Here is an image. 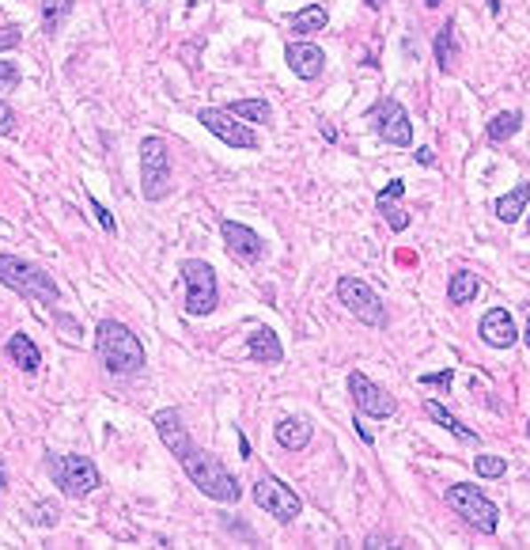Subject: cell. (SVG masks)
<instances>
[{
    "label": "cell",
    "instance_id": "cell-1",
    "mask_svg": "<svg viewBox=\"0 0 530 550\" xmlns=\"http://www.w3.org/2000/svg\"><path fill=\"white\" fill-rule=\"evenodd\" d=\"M95 354L110 376H133L145 369V346L118 319H103L95 331Z\"/></svg>",
    "mask_w": 530,
    "mask_h": 550
},
{
    "label": "cell",
    "instance_id": "cell-2",
    "mask_svg": "<svg viewBox=\"0 0 530 550\" xmlns=\"http://www.w3.org/2000/svg\"><path fill=\"white\" fill-rule=\"evenodd\" d=\"M182 471L190 474V482L205 493V498H212V501H220V505H235L239 498H242V486H239V478L224 467V463L212 456V452H205V448H190L182 459Z\"/></svg>",
    "mask_w": 530,
    "mask_h": 550
},
{
    "label": "cell",
    "instance_id": "cell-3",
    "mask_svg": "<svg viewBox=\"0 0 530 550\" xmlns=\"http://www.w3.org/2000/svg\"><path fill=\"white\" fill-rule=\"evenodd\" d=\"M0 285H8L12 292H20L23 300L31 304H46L53 307L61 300V289H57V281L42 270V266L27 262L20 255H0Z\"/></svg>",
    "mask_w": 530,
    "mask_h": 550
},
{
    "label": "cell",
    "instance_id": "cell-4",
    "mask_svg": "<svg viewBox=\"0 0 530 550\" xmlns=\"http://www.w3.org/2000/svg\"><path fill=\"white\" fill-rule=\"evenodd\" d=\"M182 281H186V312L190 315H212L220 304V281L217 270L205 259H186L182 262Z\"/></svg>",
    "mask_w": 530,
    "mask_h": 550
},
{
    "label": "cell",
    "instance_id": "cell-5",
    "mask_svg": "<svg viewBox=\"0 0 530 550\" xmlns=\"http://www.w3.org/2000/svg\"><path fill=\"white\" fill-rule=\"evenodd\" d=\"M46 471L53 478V486L68 493V498H88L91 490H99V467L88 456H46Z\"/></svg>",
    "mask_w": 530,
    "mask_h": 550
},
{
    "label": "cell",
    "instance_id": "cell-6",
    "mask_svg": "<svg viewBox=\"0 0 530 550\" xmlns=\"http://www.w3.org/2000/svg\"><path fill=\"white\" fill-rule=\"evenodd\" d=\"M140 190L148 202H160L170 194V152L163 137H145L140 145Z\"/></svg>",
    "mask_w": 530,
    "mask_h": 550
},
{
    "label": "cell",
    "instance_id": "cell-7",
    "mask_svg": "<svg viewBox=\"0 0 530 550\" xmlns=\"http://www.w3.org/2000/svg\"><path fill=\"white\" fill-rule=\"evenodd\" d=\"M337 300L345 304L360 323H368V327H386V304L379 300V292L371 289L368 281L345 274L337 281Z\"/></svg>",
    "mask_w": 530,
    "mask_h": 550
},
{
    "label": "cell",
    "instance_id": "cell-8",
    "mask_svg": "<svg viewBox=\"0 0 530 550\" xmlns=\"http://www.w3.org/2000/svg\"><path fill=\"white\" fill-rule=\"evenodd\" d=\"M447 505L466 520L470 528H478L481 535H493L496 524H500V513H496V505L485 498V493L478 486H451L447 490Z\"/></svg>",
    "mask_w": 530,
    "mask_h": 550
},
{
    "label": "cell",
    "instance_id": "cell-9",
    "mask_svg": "<svg viewBox=\"0 0 530 550\" xmlns=\"http://www.w3.org/2000/svg\"><path fill=\"white\" fill-rule=\"evenodd\" d=\"M254 501L262 505L269 516H277L281 524H292V520L304 513V501L296 498V490L284 486L281 478H273V474H262V478L254 482Z\"/></svg>",
    "mask_w": 530,
    "mask_h": 550
},
{
    "label": "cell",
    "instance_id": "cell-10",
    "mask_svg": "<svg viewBox=\"0 0 530 550\" xmlns=\"http://www.w3.org/2000/svg\"><path fill=\"white\" fill-rule=\"evenodd\" d=\"M371 122H376V133L386 140V145H398V148H409L413 145L409 110L398 103V99H379V103L371 107Z\"/></svg>",
    "mask_w": 530,
    "mask_h": 550
},
{
    "label": "cell",
    "instance_id": "cell-11",
    "mask_svg": "<svg viewBox=\"0 0 530 550\" xmlns=\"http://www.w3.org/2000/svg\"><path fill=\"white\" fill-rule=\"evenodd\" d=\"M197 122H202L212 137H220L224 145H232V148H247V152H254V148H257V133L250 130L247 122H239V118L232 115V110L205 107L202 115H197Z\"/></svg>",
    "mask_w": 530,
    "mask_h": 550
},
{
    "label": "cell",
    "instance_id": "cell-12",
    "mask_svg": "<svg viewBox=\"0 0 530 550\" xmlns=\"http://www.w3.org/2000/svg\"><path fill=\"white\" fill-rule=\"evenodd\" d=\"M349 391H352L356 411L368 414V418H391V414L398 411V403H394L379 384H371L364 372H349Z\"/></svg>",
    "mask_w": 530,
    "mask_h": 550
},
{
    "label": "cell",
    "instance_id": "cell-13",
    "mask_svg": "<svg viewBox=\"0 0 530 550\" xmlns=\"http://www.w3.org/2000/svg\"><path fill=\"white\" fill-rule=\"evenodd\" d=\"M220 235H224L227 255H232L235 262H242V266H254L265 255V243L257 239V232L247 228V224H239V220H220Z\"/></svg>",
    "mask_w": 530,
    "mask_h": 550
},
{
    "label": "cell",
    "instance_id": "cell-14",
    "mask_svg": "<svg viewBox=\"0 0 530 550\" xmlns=\"http://www.w3.org/2000/svg\"><path fill=\"white\" fill-rule=\"evenodd\" d=\"M152 426H155V433H160V441L167 444V452L175 456V459H182L186 452L194 448V441H190V433H186V426H182V414L170 406V411H160L152 418Z\"/></svg>",
    "mask_w": 530,
    "mask_h": 550
},
{
    "label": "cell",
    "instance_id": "cell-15",
    "mask_svg": "<svg viewBox=\"0 0 530 550\" xmlns=\"http://www.w3.org/2000/svg\"><path fill=\"white\" fill-rule=\"evenodd\" d=\"M515 338H519V331H515L508 307H489V312L481 315V342H485V346H493V349H511Z\"/></svg>",
    "mask_w": 530,
    "mask_h": 550
},
{
    "label": "cell",
    "instance_id": "cell-16",
    "mask_svg": "<svg viewBox=\"0 0 530 550\" xmlns=\"http://www.w3.org/2000/svg\"><path fill=\"white\" fill-rule=\"evenodd\" d=\"M284 61H289V68L299 80H319L322 68H326V53L314 46V42H289Z\"/></svg>",
    "mask_w": 530,
    "mask_h": 550
},
{
    "label": "cell",
    "instance_id": "cell-17",
    "mask_svg": "<svg viewBox=\"0 0 530 550\" xmlns=\"http://www.w3.org/2000/svg\"><path fill=\"white\" fill-rule=\"evenodd\" d=\"M247 354H250V361H257V364H281V361H284V346H281V338L269 331V327H257V331L247 338Z\"/></svg>",
    "mask_w": 530,
    "mask_h": 550
},
{
    "label": "cell",
    "instance_id": "cell-18",
    "mask_svg": "<svg viewBox=\"0 0 530 550\" xmlns=\"http://www.w3.org/2000/svg\"><path fill=\"white\" fill-rule=\"evenodd\" d=\"M273 433H277V444L289 448V452H299V448L311 444V421L304 418H281Z\"/></svg>",
    "mask_w": 530,
    "mask_h": 550
},
{
    "label": "cell",
    "instance_id": "cell-19",
    "mask_svg": "<svg viewBox=\"0 0 530 550\" xmlns=\"http://www.w3.org/2000/svg\"><path fill=\"white\" fill-rule=\"evenodd\" d=\"M458 58H463V50H458V31H455V23L447 20L439 27V35H436V61H439L443 73H455Z\"/></svg>",
    "mask_w": 530,
    "mask_h": 550
},
{
    "label": "cell",
    "instance_id": "cell-20",
    "mask_svg": "<svg viewBox=\"0 0 530 550\" xmlns=\"http://www.w3.org/2000/svg\"><path fill=\"white\" fill-rule=\"evenodd\" d=\"M530 205V182H519L511 194H504V197H496V205H493V213L504 220V224H515L523 217V209Z\"/></svg>",
    "mask_w": 530,
    "mask_h": 550
},
{
    "label": "cell",
    "instance_id": "cell-21",
    "mask_svg": "<svg viewBox=\"0 0 530 550\" xmlns=\"http://www.w3.org/2000/svg\"><path fill=\"white\" fill-rule=\"evenodd\" d=\"M8 357H12V364H20L23 372H38V364H42V354L31 342V334H12L8 338Z\"/></svg>",
    "mask_w": 530,
    "mask_h": 550
},
{
    "label": "cell",
    "instance_id": "cell-22",
    "mask_svg": "<svg viewBox=\"0 0 530 550\" xmlns=\"http://www.w3.org/2000/svg\"><path fill=\"white\" fill-rule=\"evenodd\" d=\"M424 414L432 418L436 426H443L447 433H455V436H458V441H463V444H478V433L470 429V426H463V421H458L455 414H447V411H443V406H439L436 399H428V403H424Z\"/></svg>",
    "mask_w": 530,
    "mask_h": 550
},
{
    "label": "cell",
    "instance_id": "cell-23",
    "mask_svg": "<svg viewBox=\"0 0 530 550\" xmlns=\"http://www.w3.org/2000/svg\"><path fill=\"white\" fill-rule=\"evenodd\" d=\"M326 23H329L326 4H307V8H299L292 16V31L296 35H314V31H326Z\"/></svg>",
    "mask_w": 530,
    "mask_h": 550
},
{
    "label": "cell",
    "instance_id": "cell-24",
    "mask_svg": "<svg viewBox=\"0 0 530 550\" xmlns=\"http://www.w3.org/2000/svg\"><path fill=\"white\" fill-rule=\"evenodd\" d=\"M478 289H481L478 274L458 270V274H451V281H447V300H451V304H470V300L478 296Z\"/></svg>",
    "mask_w": 530,
    "mask_h": 550
},
{
    "label": "cell",
    "instance_id": "cell-25",
    "mask_svg": "<svg viewBox=\"0 0 530 550\" xmlns=\"http://www.w3.org/2000/svg\"><path fill=\"white\" fill-rule=\"evenodd\" d=\"M519 125H523L519 110H500V115L489 122V140L493 145H504V140H511L515 133H519Z\"/></svg>",
    "mask_w": 530,
    "mask_h": 550
},
{
    "label": "cell",
    "instance_id": "cell-26",
    "mask_svg": "<svg viewBox=\"0 0 530 550\" xmlns=\"http://www.w3.org/2000/svg\"><path fill=\"white\" fill-rule=\"evenodd\" d=\"M227 110L242 122H273V107H269L265 99H235Z\"/></svg>",
    "mask_w": 530,
    "mask_h": 550
},
{
    "label": "cell",
    "instance_id": "cell-27",
    "mask_svg": "<svg viewBox=\"0 0 530 550\" xmlns=\"http://www.w3.org/2000/svg\"><path fill=\"white\" fill-rule=\"evenodd\" d=\"M38 4H42V31L53 38L57 27H61V20L73 12V0H38Z\"/></svg>",
    "mask_w": 530,
    "mask_h": 550
},
{
    "label": "cell",
    "instance_id": "cell-28",
    "mask_svg": "<svg viewBox=\"0 0 530 550\" xmlns=\"http://www.w3.org/2000/svg\"><path fill=\"white\" fill-rule=\"evenodd\" d=\"M376 202H379V197H376ZM379 213H383V220L391 224L394 232H406L409 228V213H406V209H398L394 202H379Z\"/></svg>",
    "mask_w": 530,
    "mask_h": 550
},
{
    "label": "cell",
    "instance_id": "cell-29",
    "mask_svg": "<svg viewBox=\"0 0 530 550\" xmlns=\"http://www.w3.org/2000/svg\"><path fill=\"white\" fill-rule=\"evenodd\" d=\"M474 467H478L481 478H500V474L508 471V459H504V456H478Z\"/></svg>",
    "mask_w": 530,
    "mask_h": 550
},
{
    "label": "cell",
    "instance_id": "cell-30",
    "mask_svg": "<svg viewBox=\"0 0 530 550\" xmlns=\"http://www.w3.org/2000/svg\"><path fill=\"white\" fill-rule=\"evenodd\" d=\"M35 524L57 528V524H61V509H57L53 501H38V505H35Z\"/></svg>",
    "mask_w": 530,
    "mask_h": 550
},
{
    "label": "cell",
    "instance_id": "cell-31",
    "mask_svg": "<svg viewBox=\"0 0 530 550\" xmlns=\"http://www.w3.org/2000/svg\"><path fill=\"white\" fill-rule=\"evenodd\" d=\"M91 213H95V220H99V228H103L107 235H114V232H118V224H114V217H110V209H107V205H99V197H91Z\"/></svg>",
    "mask_w": 530,
    "mask_h": 550
},
{
    "label": "cell",
    "instance_id": "cell-32",
    "mask_svg": "<svg viewBox=\"0 0 530 550\" xmlns=\"http://www.w3.org/2000/svg\"><path fill=\"white\" fill-rule=\"evenodd\" d=\"M451 379H455V372L443 369V372H424L421 384H424V387H451Z\"/></svg>",
    "mask_w": 530,
    "mask_h": 550
},
{
    "label": "cell",
    "instance_id": "cell-33",
    "mask_svg": "<svg viewBox=\"0 0 530 550\" xmlns=\"http://www.w3.org/2000/svg\"><path fill=\"white\" fill-rule=\"evenodd\" d=\"M16 84H20L16 61H0V88H16Z\"/></svg>",
    "mask_w": 530,
    "mask_h": 550
},
{
    "label": "cell",
    "instance_id": "cell-34",
    "mask_svg": "<svg viewBox=\"0 0 530 550\" xmlns=\"http://www.w3.org/2000/svg\"><path fill=\"white\" fill-rule=\"evenodd\" d=\"M12 130H16V115H12V107L0 99V137H8Z\"/></svg>",
    "mask_w": 530,
    "mask_h": 550
},
{
    "label": "cell",
    "instance_id": "cell-35",
    "mask_svg": "<svg viewBox=\"0 0 530 550\" xmlns=\"http://www.w3.org/2000/svg\"><path fill=\"white\" fill-rule=\"evenodd\" d=\"M402 194H406V182H402V179H394L386 190H379V202H398Z\"/></svg>",
    "mask_w": 530,
    "mask_h": 550
},
{
    "label": "cell",
    "instance_id": "cell-36",
    "mask_svg": "<svg viewBox=\"0 0 530 550\" xmlns=\"http://www.w3.org/2000/svg\"><path fill=\"white\" fill-rule=\"evenodd\" d=\"M4 31H8V35H0V50H4V46H16V42H20V27H4Z\"/></svg>",
    "mask_w": 530,
    "mask_h": 550
},
{
    "label": "cell",
    "instance_id": "cell-37",
    "mask_svg": "<svg viewBox=\"0 0 530 550\" xmlns=\"http://www.w3.org/2000/svg\"><path fill=\"white\" fill-rule=\"evenodd\" d=\"M57 327L65 331V338H76L80 334V327H76V319H57Z\"/></svg>",
    "mask_w": 530,
    "mask_h": 550
},
{
    "label": "cell",
    "instance_id": "cell-38",
    "mask_svg": "<svg viewBox=\"0 0 530 550\" xmlns=\"http://www.w3.org/2000/svg\"><path fill=\"white\" fill-rule=\"evenodd\" d=\"M364 4H368V8H383V4H386V0H364Z\"/></svg>",
    "mask_w": 530,
    "mask_h": 550
},
{
    "label": "cell",
    "instance_id": "cell-39",
    "mask_svg": "<svg viewBox=\"0 0 530 550\" xmlns=\"http://www.w3.org/2000/svg\"><path fill=\"white\" fill-rule=\"evenodd\" d=\"M523 338H526V346H530V315H526V331H523Z\"/></svg>",
    "mask_w": 530,
    "mask_h": 550
},
{
    "label": "cell",
    "instance_id": "cell-40",
    "mask_svg": "<svg viewBox=\"0 0 530 550\" xmlns=\"http://www.w3.org/2000/svg\"><path fill=\"white\" fill-rule=\"evenodd\" d=\"M424 4H428V8H439V4H443V0H424Z\"/></svg>",
    "mask_w": 530,
    "mask_h": 550
},
{
    "label": "cell",
    "instance_id": "cell-41",
    "mask_svg": "<svg viewBox=\"0 0 530 550\" xmlns=\"http://www.w3.org/2000/svg\"><path fill=\"white\" fill-rule=\"evenodd\" d=\"M526 441H530V426H526Z\"/></svg>",
    "mask_w": 530,
    "mask_h": 550
},
{
    "label": "cell",
    "instance_id": "cell-42",
    "mask_svg": "<svg viewBox=\"0 0 530 550\" xmlns=\"http://www.w3.org/2000/svg\"><path fill=\"white\" fill-rule=\"evenodd\" d=\"M526 228H530V220H526Z\"/></svg>",
    "mask_w": 530,
    "mask_h": 550
}]
</instances>
